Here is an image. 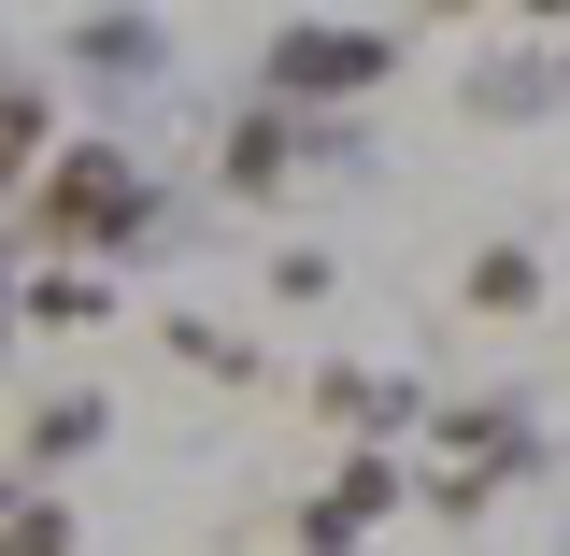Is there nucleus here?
<instances>
[{"instance_id": "obj_1", "label": "nucleus", "mask_w": 570, "mask_h": 556, "mask_svg": "<svg viewBox=\"0 0 570 556\" xmlns=\"http://www.w3.org/2000/svg\"><path fill=\"white\" fill-rule=\"evenodd\" d=\"M14 228H29L58 272H100V257H129L142 228H157V172H142L129 143H58V157L29 172Z\"/></svg>"}, {"instance_id": "obj_7", "label": "nucleus", "mask_w": 570, "mask_h": 556, "mask_svg": "<svg viewBox=\"0 0 570 556\" xmlns=\"http://www.w3.org/2000/svg\"><path fill=\"white\" fill-rule=\"evenodd\" d=\"M58 71H86V86H157L171 71V14H71Z\"/></svg>"}, {"instance_id": "obj_15", "label": "nucleus", "mask_w": 570, "mask_h": 556, "mask_svg": "<svg viewBox=\"0 0 570 556\" xmlns=\"http://www.w3.org/2000/svg\"><path fill=\"white\" fill-rule=\"evenodd\" d=\"M542 86H557V100H570V43H557V71H542Z\"/></svg>"}, {"instance_id": "obj_5", "label": "nucleus", "mask_w": 570, "mask_h": 556, "mask_svg": "<svg viewBox=\"0 0 570 556\" xmlns=\"http://www.w3.org/2000/svg\"><path fill=\"white\" fill-rule=\"evenodd\" d=\"M400 499H414L400 457H343L328 486L285 514V543H299V556H371V528H400Z\"/></svg>"}, {"instance_id": "obj_9", "label": "nucleus", "mask_w": 570, "mask_h": 556, "mask_svg": "<svg viewBox=\"0 0 570 556\" xmlns=\"http://www.w3.org/2000/svg\"><path fill=\"white\" fill-rule=\"evenodd\" d=\"M100 428H115V400H100V386H58V400H29V428H14V471H29V486H58L71 457H100Z\"/></svg>"}, {"instance_id": "obj_11", "label": "nucleus", "mask_w": 570, "mask_h": 556, "mask_svg": "<svg viewBox=\"0 0 570 556\" xmlns=\"http://www.w3.org/2000/svg\"><path fill=\"white\" fill-rule=\"evenodd\" d=\"M456 314H485V329L542 314V243H471V272H456Z\"/></svg>"}, {"instance_id": "obj_13", "label": "nucleus", "mask_w": 570, "mask_h": 556, "mask_svg": "<svg viewBox=\"0 0 570 556\" xmlns=\"http://www.w3.org/2000/svg\"><path fill=\"white\" fill-rule=\"evenodd\" d=\"M171 357L214 371V386H243V371H257V343H228V329H200V314H171Z\"/></svg>"}, {"instance_id": "obj_8", "label": "nucleus", "mask_w": 570, "mask_h": 556, "mask_svg": "<svg viewBox=\"0 0 570 556\" xmlns=\"http://www.w3.org/2000/svg\"><path fill=\"white\" fill-rule=\"evenodd\" d=\"M58 157V71L0 58V201H29V172Z\"/></svg>"}, {"instance_id": "obj_3", "label": "nucleus", "mask_w": 570, "mask_h": 556, "mask_svg": "<svg viewBox=\"0 0 570 556\" xmlns=\"http://www.w3.org/2000/svg\"><path fill=\"white\" fill-rule=\"evenodd\" d=\"M428 442H442V457H428V514H442V528H471V514H499V486H528V471H542V414H528V400H428Z\"/></svg>"}, {"instance_id": "obj_10", "label": "nucleus", "mask_w": 570, "mask_h": 556, "mask_svg": "<svg viewBox=\"0 0 570 556\" xmlns=\"http://www.w3.org/2000/svg\"><path fill=\"white\" fill-rule=\"evenodd\" d=\"M0 300H14V329H43V343H58V329H100V314H115V285H100V272H58V257H29V272L0 285Z\"/></svg>"}, {"instance_id": "obj_12", "label": "nucleus", "mask_w": 570, "mask_h": 556, "mask_svg": "<svg viewBox=\"0 0 570 556\" xmlns=\"http://www.w3.org/2000/svg\"><path fill=\"white\" fill-rule=\"evenodd\" d=\"M0 556H86V514L29 471H0Z\"/></svg>"}, {"instance_id": "obj_16", "label": "nucleus", "mask_w": 570, "mask_h": 556, "mask_svg": "<svg viewBox=\"0 0 570 556\" xmlns=\"http://www.w3.org/2000/svg\"><path fill=\"white\" fill-rule=\"evenodd\" d=\"M0 357H14V300H0Z\"/></svg>"}, {"instance_id": "obj_6", "label": "nucleus", "mask_w": 570, "mask_h": 556, "mask_svg": "<svg viewBox=\"0 0 570 556\" xmlns=\"http://www.w3.org/2000/svg\"><path fill=\"white\" fill-rule=\"evenodd\" d=\"M314 157V115H272V100H243L228 129H214V186L228 201H285V172Z\"/></svg>"}, {"instance_id": "obj_2", "label": "nucleus", "mask_w": 570, "mask_h": 556, "mask_svg": "<svg viewBox=\"0 0 570 556\" xmlns=\"http://www.w3.org/2000/svg\"><path fill=\"white\" fill-rule=\"evenodd\" d=\"M371 86H400V29L385 14H285L257 43V100L272 115H343Z\"/></svg>"}, {"instance_id": "obj_4", "label": "nucleus", "mask_w": 570, "mask_h": 556, "mask_svg": "<svg viewBox=\"0 0 570 556\" xmlns=\"http://www.w3.org/2000/svg\"><path fill=\"white\" fill-rule=\"evenodd\" d=\"M299 414L343 428L356 457H400V442L428 428V386H414V371H356V357H328V371H299Z\"/></svg>"}, {"instance_id": "obj_14", "label": "nucleus", "mask_w": 570, "mask_h": 556, "mask_svg": "<svg viewBox=\"0 0 570 556\" xmlns=\"http://www.w3.org/2000/svg\"><path fill=\"white\" fill-rule=\"evenodd\" d=\"M272 300H328V243H285V257H272Z\"/></svg>"}]
</instances>
